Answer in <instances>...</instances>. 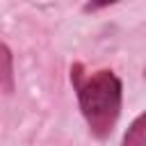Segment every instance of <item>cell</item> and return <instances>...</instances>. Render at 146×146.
<instances>
[{
  "label": "cell",
  "mask_w": 146,
  "mask_h": 146,
  "mask_svg": "<svg viewBox=\"0 0 146 146\" xmlns=\"http://www.w3.org/2000/svg\"><path fill=\"white\" fill-rule=\"evenodd\" d=\"M16 75H14V55L5 41H0V91L14 94Z\"/></svg>",
  "instance_id": "7a4b0ae2"
},
{
  "label": "cell",
  "mask_w": 146,
  "mask_h": 146,
  "mask_svg": "<svg viewBox=\"0 0 146 146\" xmlns=\"http://www.w3.org/2000/svg\"><path fill=\"white\" fill-rule=\"evenodd\" d=\"M71 82L78 96L80 112L89 125V132L96 139H107L116 121L121 116V105H123V84L121 78L114 71H96V73H84L82 64L71 66Z\"/></svg>",
  "instance_id": "6da1fadb"
},
{
  "label": "cell",
  "mask_w": 146,
  "mask_h": 146,
  "mask_svg": "<svg viewBox=\"0 0 146 146\" xmlns=\"http://www.w3.org/2000/svg\"><path fill=\"white\" fill-rule=\"evenodd\" d=\"M121 146H146V114H139L123 135Z\"/></svg>",
  "instance_id": "3957f363"
}]
</instances>
